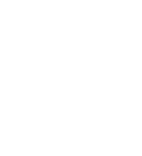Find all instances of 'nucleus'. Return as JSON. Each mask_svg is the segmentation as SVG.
Segmentation results:
<instances>
[]
</instances>
